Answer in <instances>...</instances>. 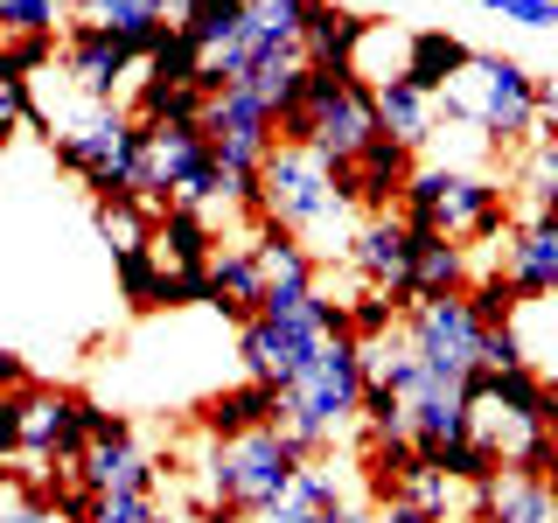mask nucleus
Masks as SVG:
<instances>
[{"instance_id":"obj_1","label":"nucleus","mask_w":558,"mask_h":523,"mask_svg":"<svg viewBox=\"0 0 558 523\" xmlns=\"http://www.w3.org/2000/svg\"><path fill=\"white\" fill-rule=\"evenodd\" d=\"M258 223L301 238L307 252H322V258H328V252L349 258V238H356L363 209L349 203L342 168H328L314 147L279 139V147L266 154V168H258Z\"/></svg>"},{"instance_id":"obj_2","label":"nucleus","mask_w":558,"mask_h":523,"mask_svg":"<svg viewBox=\"0 0 558 523\" xmlns=\"http://www.w3.org/2000/svg\"><path fill=\"white\" fill-rule=\"evenodd\" d=\"M363 391H371V377H363V342L356 336L322 342L301 377L279 384V433H287L307 461H328V447L363 426Z\"/></svg>"},{"instance_id":"obj_3","label":"nucleus","mask_w":558,"mask_h":523,"mask_svg":"<svg viewBox=\"0 0 558 523\" xmlns=\"http://www.w3.org/2000/svg\"><path fill=\"white\" fill-rule=\"evenodd\" d=\"M307 467V453L287 440L279 426H258V433H238V440H203V461L189 467L196 475V510H231V516H252V510H272V502L293 496V475Z\"/></svg>"},{"instance_id":"obj_4","label":"nucleus","mask_w":558,"mask_h":523,"mask_svg":"<svg viewBox=\"0 0 558 523\" xmlns=\"http://www.w3.org/2000/svg\"><path fill=\"white\" fill-rule=\"evenodd\" d=\"M440 119L482 133L488 154L517 161L523 147H537V77L517 57H502V49H475V63L461 70V84L440 92Z\"/></svg>"},{"instance_id":"obj_5","label":"nucleus","mask_w":558,"mask_h":523,"mask_svg":"<svg viewBox=\"0 0 558 523\" xmlns=\"http://www.w3.org/2000/svg\"><path fill=\"white\" fill-rule=\"evenodd\" d=\"M140 147H147V126L126 112V105H84L70 119H49V154H57L63 174H77L84 188L105 196H140Z\"/></svg>"},{"instance_id":"obj_6","label":"nucleus","mask_w":558,"mask_h":523,"mask_svg":"<svg viewBox=\"0 0 558 523\" xmlns=\"http://www.w3.org/2000/svg\"><path fill=\"white\" fill-rule=\"evenodd\" d=\"M349 336V301H336V293H307L301 307H266L252 314L244 328H231V349H238V370L258 377V384H287L307 370V356L322 342Z\"/></svg>"},{"instance_id":"obj_7","label":"nucleus","mask_w":558,"mask_h":523,"mask_svg":"<svg viewBox=\"0 0 558 523\" xmlns=\"http://www.w3.org/2000/svg\"><path fill=\"white\" fill-rule=\"evenodd\" d=\"M279 139H293V147H314L328 168H349L363 147H377V139H384L371 77H356V70H314L301 112L279 126Z\"/></svg>"},{"instance_id":"obj_8","label":"nucleus","mask_w":558,"mask_h":523,"mask_svg":"<svg viewBox=\"0 0 558 523\" xmlns=\"http://www.w3.org/2000/svg\"><path fill=\"white\" fill-rule=\"evenodd\" d=\"M77 482L92 488V496H161L168 461L140 447L133 418L98 405L92 412V440H84V461H77Z\"/></svg>"},{"instance_id":"obj_9","label":"nucleus","mask_w":558,"mask_h":523,"mask_svg":"<svg viewBox=\"0 0 558 523\" xmlns=\"http://www.w3.org/2000/svg\"><path fill=\"white\" fill-rule=\"evenodd\" d=\"M405 336H412L418 363H426L433 377L468 384V377L482 370V336H488V328L475 321L468 293H447V301H412L405 307Z\"/></svg>"},{"instance_id":"obj_10","label":"nucleus","mask_w":558,"mask_h":523,"mask_svg":"<svg viewBox=\"0 0 558 523\" xmlns=\"http://www.w3.org/2000/svg\"><path fill=\"white\" fill-rule=\"evenodd\" d=\"M412 258H418V231L405 217H363L356 238H349V272H356V287L371 293H391L398 307H412Z\"/></svg>"},{"instance_id":"obj_11","label":"nucleus","mask_w":558,"mask_h":523,"mask_svg":"<svg viewBox=\"0 0 558 523\" xmlns=\"http://www.w3.org/2000/svg\"><path fill=\"white\" fill-rule=\"evenodd\" d=\"M57 63H63L70 92H77L84 105H126V84H133V70H140V49L119 42V35H105V28H77V22H70Z\"/></svg>"},{"instance_id":"obj_12","label":"nucleus","mask_w":558,"mask_h":523,"mask_svg":"<svg viewBox=\"0 0 558 523\" xmlns=\"http://www.w3.org/2000/svg\"><path fill=\"white\" fill-rule=\"evenodd\" d=\"M502 279L517 287L523 307L558 301V209H545V217H517L510 244H502Z\"/></svg>"},{"instance_id":"obj_13","label":"nucleus","mask_w":558,"mask_h":523,"mask_svg":"<svg viewBox=\"0 0 558 523\" xmlns=\"http://www.w3.org/2000/svg\"><path fill=\"white\" fill-rule=\"evenodd\" d=\"M209 307L231 328H244L252 314H266V272H258V238L252 231L217 244V258H209Z\"/></svg>"},{"instance_id":"obj_14","label":"nucleus","mask_w":558,"mask_h":523,"mask_svg":"<svg viewBox=\"0 0 558 523\" xmlns=\"http://www.w3.org/2000/svg\"><path fill=\"white\" fill-rule=\"evenodd\" d=\"M468 523H558V502L545 475H523V467H488L468 488Z\"/></svg>"},{"instance_id":"obj_15","label":"nucleus","mask_w":558,"mask_h":523,"mask_svg":"<svg viewBox=\"0 0 558 523\" xmlns=\"http://www.w3.org/2000/svg\"><path fill=\"white\" fill-rule=\"evenodd\" d=\"M412 168H418V154H412V147H398V139L384 133L377 147H363L356 161L342 168V188H349V203H356L363 217H391V209L405 203Z\"/></svg>"},{"instance_id":"obj_16","label":"nucleus","mask_w":558,"mask_h":523,"mask_svg":"<svg viewBox=\"0 0 558 523\" xmlns=\"http://www.w3.org/2000/svg\"><path fill=\"white\" fill-rule=\"evenodd\" d=\"M371 14L342 8V0H307V35H301V57L314 70H356L363 42H371Z\"/></svg>"},{"instance_id":"obj_17","label":"nucleus","mask_w":558,"mask_h":523,"mask_svg":"<svg viewBox=\"0 0 558 523\" xmlns=\"http://www.w3.org/2000/svg\"><path fill=\"white\" fill-rule=\"evenodd\" d=\"M258 426H279V384H258V377H238L231 391H209L196 418L203 440H238V433H258Z\"/></svg>"},{"instance_id":"obj_18","label":"nucleus","mask_w":558,"mask_h":523,"mask_svg":"<svg viewBox=\"0 0 558 523\" xmlns=\"http://www.w3.org/2000/svg\"><path fill=\"white\" fill-rule=\"evenodd\" d=\"M371 92H377V126L391 133L398 147L426 154V147H433V133H440V98L418 92L412 77H377Z\"/></svg>"},{"instance_id":"obj_19","label":"nucleus","mask_w":558,"mask_h":523,"mask_svg":"<svg viewBox=\"0 0 558 523\" xmlns=\"http://www.w3.org/2000/svg\"><path fill=\"white\" fill-rule=\"evenodd\" d=\"M475 287V252L461 238H433L418 231V258H412V301H447V293Z\"/></svg>"},{"instance_id":"obj_20","label":"nucleus","mask_w":558,"mask_h":523,"mask_svg":"<svg viewBox=\"0 0 558 523\" xmlns=\"http://www.w3.org/2000/svg\"><path fill=\"white\" fill-rule=\"evenodd\" d=\"M475 63V42H461V35H447V28H412V42H405V70L398 77H412L418 92H433L440 98L447 84H461V70Z\"/></svg>"},{"instance_id":"obj_21","label":"nucleus","mask_w":558,"mask_h":523,"mask_svg":"<svg viewBox=\"0 0 558 523\" xmlns=\"http://www.w3.org/2000/svg\"><path fill=\"white\" fill-rule=\"evenodd\" d=\"M244 8H252V0H174V28L196 42L203 63H217L244 35Z\"/></svg>"},{"instance_id":"obj_22","label":"nucleus","mask_w":558,"mask_h":523,"mask_svg":"<svg viewBox=\"0 0 558 523\" xmlns=\"http://www.w3.org/2000/svg\"><path fill=\"white\" fill-rule=\"evenodd\" d=\"M0 523H70V516H63V502L49 496V482L8 475L0 482Z\"/></svg>"},{"instance_id":"obj_23","label":"nucleus","mask_w":558,"mask_h":523,"mask_svg":"<svg viewBox=\"0 0 558 523\" xmlns=\"http://www.w3.org/2000/svg\"><path fill=\"white\" fill-rule=\"evenodd\" d=\"M112 272H119V293H126V307H168V272L154 266L147 244H140V252H119Z\"/></svg>"},{"instance_id":"obj_24","label":"nucleus","mask_w":558,"mask_h":523,"mask_svg":"<svg viewBox=\"0 0 558 523\" xmlns=\"http://www.w3.org/2000/svg\"><path fill=\"white\" fill-rule=\"evenodd\" d=\"M293 502H301V510H322V516H342L349 502V482L336 475V461H307L301 475H293Z\"/></svg>"},{"instance_id":"obj_25","label":"nucleus","mask_w":558,"mask_h":523,"mask_svg":"<svg viewBox=\"0 0 558 523\" xmlns=\"http://www.w3.org/2000/svg\"><path fill=\"white\" fill-rule=\"evenodd\" d=\"M0 22L8 35H70V0H0Z\"/></svg>"},{"instance_id":"obj_26","label":"nucleus","mask_w":558,"mask_h":523,"mask_svg":"<svg viewBox=\"0 0 558 523\" xmlns=\"http://www.w3.org/2000/svg\"><path fill=\"white\" fill-rule=\"evenodd\" d=\"M35 77H22V70L8 63V49H0V139L8 133H22V126H35Z\"/></svg>"},{"instance_id":"obj_27","label":"nucleus","mask_w":558,"mask_h":523,"mask_svg":"<svg viewBox=\"0 0 558 523\" xmlns=\"http://www.w3.org/2000/svg\"><path fill=\"white\" fill-rule=\"evenodd\" d=\"M468 307H475V321L482 328H510L517 314H523V301H517V287L502 272H482L475 287H468Z\"/></svg>"},{"instance_id":"obj_28","label":"nucleus","mask_w":558,"mask_h":523,"mask_svg":"<svg viewBox=\"0 0 558 523\" xmlns=\"http://www.w3.org/2000/svg\"><path fill=\"white\" fill-rule=\"evenodd\" d=\"M84 523H174V510L161 496H92Z\"/></svg>"},{"instance_id":"obj_29","label":"nucleus","mask_w":558,"mask_h":523,"mask_svg":"<svg viewBox=\"0 0 558 523\" xmlns=\"http://www.w3.org/2000/svg\"><path fill=\"white\" fill-rule=\"evenodd\" d=\"M468 8H488L502 22H523V28H558V0H468Z\"/></svg>"},{"instance_id":"obj_30","label":"nucleus","mask_w":558,"mask_h":523,"mask_svg":"<svg viewBox=\"0 0 558 523\" xmlns=\"http://www.w3.org/2000/svg\"><path fill=\"white\" fill-rule=\"evenodd\" d=\"M537 139H551V147H558V70H551V77H537Z\"/></svg>"},{"instance_id":"obj_31","label":"nucleus","mask_w":558,"mask_h":523,"mask_svg":"<svg viewBox=\"0 0 558 523\" xmlns=\"http://www.w3.org/2000/svg\"><path fill=\"white\" fill-rule=\"evenodd\" d=\"M22 384H35V377H28V363H22V349H8V342H0V398H8V391H22Z\"/></svg>"},{"instance_id":"obj_32","label":"nucleus","mask_w":558,"mask_h":523,"mask_svg":"<svg viewBox=\"0 0 558 523\" xmlns=\"http://www.w3.org/2000/svg\"><path fill=\"white\" fill-rule=\"evenodd\" d=\"M371 523H440V516H426V510H412V502H377Z\"/></svg>"},{"instance_id":"obj_33","label":"nucleus","mask_w":558,"mask_h":523,"mask_svg":"<svg viewBox=\"0 0 558 523\" xmlns=\"http://www.w3.org/2000/svg\"><path fill=\"white\" fill-rule=\"evenodd\" d=\"M336 523H371V502H349V510H342Z\"/></svg>"},{"instance_id":"obj_34","label":"nucleus","mask_w":558,"mask_h":523,"mask_svg":"<svg viewBox=\"0 0 558 523\" xmlns=\"http://www.w3.org/2000/svg\"><path fill=\"white\" fill-rule=\"evenodd\" d=\"M545 488H551V502H558V461H551V467H545Z\"/></svg>"},{"instance_id":"obj_35","label":"nucleus","mask_w":558,"mask_h":523,"mask_svg":"<svg viewBox=\"0 0 558 523\" xmlns=\"http://www.w3.org/2000/svg\"><path fill=\"white\" fill-rule=\"evenodd\" d=\"M8 475H14V467H8V461H0V482H8Z\"/></svg>"},{"instance_id":"obj_36","label":"nucleus","mask_w":558,"mask_h":523,"mask_svg":"<svg viewBox=\"0 0 558 523\" xmlns=\"http://www.w3.org/2000/svg\"><path fill=\"white\" fill-rule=\"evenodd\" d=\"M0 42H8V22H0Z\"/></svg>"}]
</instances>
